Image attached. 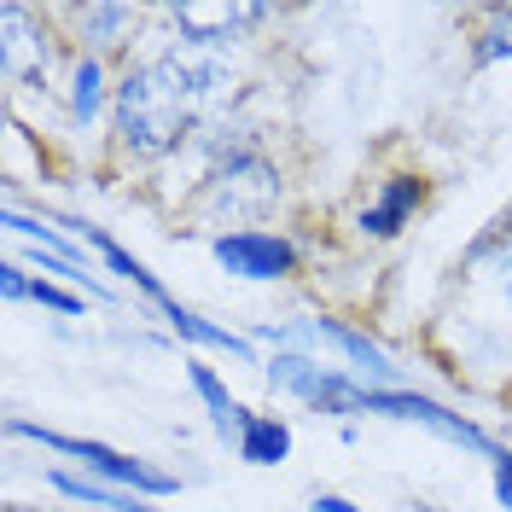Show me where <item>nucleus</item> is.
<instances>
[{"mask_svg": "<svg viewBox=\"0 0 512 512\" xmlns=\"http://www.w3.org/2000/svg\"><path fill=\"white\" fill-rule=\"evenodd\" d=\"M111 111H117V140L134 158H163L192 134L198 111L187 105L181 82L163 70V59L134 64L123 82L111 88Z\"/></svg>", "mask_w": 512, "mask_h": 512, "instance_id": "1", "label": "nucleus"}, {"mask_svg": "<svg viewBox=\"0 0 512 512\" xmlns=\"http://www.w3.org/2000/svg\"><path fill=\"white\" fill-rule=\"evenodd\" d=\"M274 204H280V169H274V158H262L256 146L227 152L210 169V181L198 187V210L216 216V222H262Z\"/></svg>", "mask_w": 512, "mask_h": 512, "instance_id": "2", "label": "nucleus"}, {"mask_svg": "<svg viewBox=\"0 0 512 512\" xmlns=\"http://www.w3.org/2000/svg\"><path fill=\"white\" fill-rule=\"evenodd\" d=\"M6 431H12V437H35V443L59 448V454L82 460L88 472H99V478H111V483H134L140 495H175V478H169V472L146 466V460H128V454H117V448H105V443H82V437H64V431H41V425H30V419H12Z\"/></svg>", "mask_w": 512, "mask_h": 512, "instance_id": "3", "label": "nucleus"}, {"mask_svg": "<svg viewBox=\"0 0 512 512\" xmlns=\"http://www.w3.org/2000/svg\"><path fill=\"white\" fill-rule=\"evenodd\" d=\"M268 379L280 384V390H291V396H303L320 414H367V384L338 373V367H320L309 355H280L268 367Z\"/></svg>", "mask_w": 512, "mask_h": 512, "instance_id": "4", "label": "nucleus"}, {"mask_svg": "<svg viewBox=\"0 0 512 512\" xmlns=\"http://www.w3.org/2000/svg\"><path fill=\"white\" fill-rule=\"evenodd\" d=\"M216 262L239 280H286L297 268V245L286 233H262V227H239V233H222L216 245Z\"/></svg>", "mask_w": 512, "mask_h": 512, "instance_id": "5", "label": "nucleus"}, {"mask_svg": "<svg viewBox=\"0 0 512 512\" xmlns=\"http://www.w3.org/2000/svg\"><path fill=\"white\" fill-rule=\"evenodd\" d=\"M367 414H390V419H414V425H431L437 437H448V443H466V448H478V454H501V448L483 437L472 419H460V414H448V408H437L431 396H414V390H367Z\"/></svg>", "mask_w": 512, "mask_h": 512, "instance_id": "6", "label": "nucleus"}, {"mask_svg": "<svg viewBox=\"0 0 512 512\" xmlns=\"http://www.w3.org/2000/svg\"><path fill=\"white\" fill-rule=\"evenodd\" d=\"M169 18H175V30L187 35L192 47H222V41H233L239 30L262 24L268 6H239V0H181V6H169Z\"/></svg>", "mask_w": 512, "mask_h": 512, "instance_id": "7", "label": "nucleus"}, {"mask_svg": "<svg viewBox=\"0 0 512 512\" xmlns=\"http://www.w3.org/2000/svg\"><path fill=\"white\" fill-rule=\"evenodd\" d=\"M419 198H425V181H419V175H390V181L379 187V198L361 210V233H373V239L402 233L408 216L419 210Z\"/></svg>", "mask_w": 512, "mask_h": 512, "instance_id": "8", "label": "nucleus"}, {"mask_svg": "<svg viewBox=\"0 0 512 512\" xmlns=\"http://www.w3.org/2000/svg\"><path fill=\"white\" fill-rule=\"evenodd\" d=\"M158 309L169 315V326H175L181 338H192V344H204V350H222V355H233V361H251V344H245V338H233L227 326H210L204 315H192V309H181L175 297H163Z\"/></svg>", "mask_w": 512, "mask_h": 512, "instance_id": "9", "label": "nucleus"}, {"mask_svg": "<svg viewBox=\"0 0 512 512\" xmlns=\"http://www.w3.org/2000/svg\"><path fill=\"white\" fill-rule=\"evenodd\" d=\"M286 454H291V431L280 419L245 414V425H239V460H251V466H280Z\"/></svg>", "mask_w": 512, "mask_h": 512, "instance_id": "10", "label": "nucleus"}, {"mask_svg": "<svg viewBox=\"0 0 512 512\" xmlns=\"http://www.w3.org/2000/svg\"><path fill=\"white\" fill-rule=\"evenodd\" d=\"M187 384H192V390H198V402L210 408V419H216V431H222V437H227V431L239 437V425H245V408H239V402L227 396V384L216 379L210 367H198V361H192V367H187Z\"/></svg>", "mask_w": 512, "mask_h": 512, "instance_id": "11", "label": "nucleus"}, {"mask_svg": "<svg viewBox=\"0 0 512 512\" xmlns=\"http://www.w3.org/2000/svg\"><path fill=\"white\" fill-rule=\"evenodd\" d=\"M309 338H326V344H338V350L350 355L355 367H367L373 379H396V367H390V361H384V355L373 350L367 338H361V332H350L344 320H315V326H309Z\"/></svg>", "mask_w": 512, "mask_h": 512, "instance_id": "12", "label": "nucleus"}, {"mask_svg": "<svg viewBox=\"0 0 512 512\" xmlns=\"http://www.w3.org/2000/svg\"><path fill=\"white\" fill-rule=\"evenodd\" d=\"M99 105H105V64L94 53H82L70 64V111H76V123H94Z\"/></svg>", "mask_w": 512, "mask_h": 512, "instance_id": "13", "label": "nucleus"}, {"mask_svg": "<svg viewBox=\"0 0 512 512\" xmlns=\"http://www.w3.org/2000/svg\"><path fill=\"white\" fill-rule=\"evenodd\" d=\"M76 233H82L88 245H99V256H105V268H111V274H123V280H134V286L146 291L152 303H163V297H169V291L158 286V274H146V268H140V262H134V256L123 251V245H117V239H105L99 227H76Z\"/></svg>", "mask_w": 512, "mask_h": 512, "instance_id": "14", "label": "nucleus"}, {"mask_svg": "<svg viewBox=\"0 0 512 512\" xmlns=\"http://www.w3.org/2000/svg\"><path fill=\"white\" fill-rule=\"evenodd\" d=\"M472 59H478V64L512 59V6H489V12H478V35H472Z\"/></svg>", "mask_w": 512, "mask_h": 512, "instance_id": "15", "label": "nucleus"}, {"mask_svg": "<svg viewBox=\"0 0 512 512\" xmlns=\"http://www.w3.org/2000/svg\"><path fill=\"white\" fill-rule=\"evenodd\" d=\"M53 483H59L70 501H94V507H111V512H158V507H146L140 495H123V489H105V483H88V478H70V472H53Z\"/></svg>", "mask_w": 512, "mask_h": 512, "instance_id": "16", "label": "nucleus"}, {"mask_svg": "<svg viewBox=\"0 0 512 512\" xmlns=\"http://www.w3.org/2000/svg\"><path fill=\"white\" fill-rule=\"evenodd\" d=\"M82 24H88V35H94L99 47H111V41L123 35V24H134V12H128V6H88Z\"/></svg>", "mask_w": 512, "mask_h": 512, "instance_id": "17", "label": "nucleus"}, {"mask_svg": "<svg viewBox=\"0 0 512 512\" xmlns=\"http://www.w3.org/2000/svg\"><path fill=\"white\" fill-rule=\"evenodd\" d=\"M30 297H35V303H47V309H59V315H82V297H70V291L47 286V280H35Z\"/></svg>", "mask_w": 512, "mask_h": 512, "instance_id": "18", "label": "nucleus"}, {"mask_svg": "<svg viewBox=\"0 0 512 512\" xmlns=\"http://www.w3.org/2000/svg\"><path fill=\"white\" fill-rule=\"evenodd\" d=\"M30 274H24V268H12V262H6V268H0V291H6V303H24V297H30Z\"/></svg>", "mask_w": 512, "mask_h": 512, "instance_id": "19", "label": "nucleus"}, {"mask_svg": "<svg viewBox=\"0 0 512 512\" xmlns=\"http://www.w3.org/2000/svg\"><path fill=\"white\" fill-rule=\"evenodd\" d=\"M495 501L512 512V454H507V448L495 454Z\"/></svg>", "mask_w": 512, "mask_h": 512, "instance_id": "20", "label": "nucleus"}, {"mask_svg": "<svg viewBox=\"0 0 512 512\" xmlns=\"http://www.w3.org/2000/svg\"><path fill=\"white\" fill-rule=\"evenodd\" d=\"M495 286H501V297L512 303V245H501V251H495Z\"/></svg>", "mask_w": 512, "mask_h": 512, "instance_id": "21", "label": "nucleus"}, {"mask_svg": "<svg viewBox=\"0 0 512 512\" xmlns=\"http://www.w3.org/2000/svg\"><path fill=\"white\" fill-rule=\"evenodd\" d=\"M501 245H512V222H501V233L478 239V245H472V256H489V251H501Z\"/></svg>", "mask_w": 512, "mask_h": 512, "instance_id": "22", "label": "nucleus"}, {"mask_svg": "<svg viewBox=\"0 0 512 512\" xmlns=\"http://www.w3.org/2000/svg\"><path fill=\"white\" fill-rule=\"evenodd\" d=\"M315 512H361V507H350L344 495H315Z\"/></svg>", "mask_w": 512, "mask_h": 512, "instance_id": "23", "label": "nucleus"}, {"mask_svg": "<svg viewBox=\"0 0 512 512\" xmlns=\"http://www.w3.org/2000/svg\"><path fill=\"white\" fill-rule=\"evenodd\" d=\"M507 402H512V396H507Z\"/></svg>", "mask_w": 512, "mask_h": 512, "instance_id": "24", "label": "nucleus"}]
</instances>
